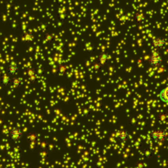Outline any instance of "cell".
I'll return each instance as SVG.
<instances>
[{
    "label": "cell",
    "instance_id": "1",
    "mask_svg": "<svg viewBox=\"0 0 168 168\" xmlns=\"http://www.w3.org/2000/svg\"><path fill=\"white\" fill-rule=\"evenodd\" d=\"M167 132L164 130H152L149 134V137L153 142L157 144H163L167 140Z\"/></svg>",
    "mask_w": 168,
    "mask_h": 168
},
{
    "label": "cell",
    "instance_id": "2",
    "mask_svg": "<svg viewBox=\"0 0 168 168\" xmlns=\"http://www.w3.org/2000/svg\"><path fill=\"white\" fill-rule=\"evenodd\" d=\"M148 62L153 67H157V66H159L162 65V57L160 56V53L158 50H156V49L152 50Z\"/></svg>",
    "mask_w": 168,
    "mask_h": 168
},
{
    "label": "cell",
    "instance_id": "3",
    "mask_svg": "<svg viewBox=\"0 0 168 168\" xmlns=\"http://www.w3.org/2000/svg\"><path fill=\"white\" fill-rule=\"evenodd\" d=\"M151 43L153 47L156 50H158V49H162L167 47V41L163 37H154L152 39Z\"/></svg>",
    "mask_w": 168,
    "mask_h": 168
},
{
    "label": "cell",
    "instance_id": "4",
    "mask_svg": "<svg viewBox=\"0 0 168 168\" xmlns=\"http://www.w3.org/2000/svg\"><path fill=\"white\" fill-rule=\"evenodd\" d=\"M9 136L11 139L14 141V142H17L19 141L23 136V131L21 128H19L18 126H14L12 128L10 134H9Z\"/></svg>",
    "mask_w": 168,
    "mask_h": 168
},
{
    "label": "cell",
    "instance_id": "5",
    "mask_svg": "<svg viewBox=\"0 0 168 168\" xmlns=\"http://www.w3.org/2000/svg\"><path fill=\"white\" fill-rule=\"evenodd\" d=\"M21 70L20 65L17 62H11L7 67V75L9 76H16Z\"/></svg>",
    "mask_w": 168,
    "mask_h": 168
},
{
    "label": "cell",
    "instance_id": "6",
    "mask_svg": "<svg viewBox=\"0 0 168 168\" xmlns=\"http://www.w3.org/2000/svg\"><path fill=\"white\" fill-rule=\"evenodd\" d=\"M111 56L109 55L108 52H102L101 53H99V56L97 57V64L99 65V66H103L108 63V62L110 60Z\"/></svg>",
    "mask_w": 168,
    "mask_h": 168
},
{
    "label": "cell",
    "instance_id": "7",
    "mask_svg": "<svg viewBox=\"0 0 168 168\" xmlns=\"http://www.w3.org/2000/svg\"><path fill=\"white\" fill-rule=\"evenodd\" d=\"M130 134V133L125 130H121L120 131H118L116 134V139L121 143H126L129 140Z\"/></svg>",
    "mask_w": 168,
    "mask_h": 168
},
{
    "label": "cell",
    "instance_id": "8",
    "mask_svg": "<svg viewBox=\"0 0 168 168\" xmlns=\"http://www.w3.org/2000/svg\"><path fill=\"white\" fill-rule=\"evenodd\" d=\"M167 90H168V86L166 85L164 87L162 90L160 91L159 94H158V98H159L160 101L162 102L163 104H167L168 103V95H167Z\"/></svg>",
    "mask_w": 168,
    "mask_h": 168
},
{
    "label": "cell",
    "instance_id": "9",
    "mask_svg": "<svg viewBox=\"0 0 168 168\" xmlns=\"http://www.w3.org/2000/svg\"><path fill=\"white\" fill-rule=\"evenodd\" d=\"M22 83H23V79L22 77H13L11 79V84L13 87L15 88H19L22 85Z\"/></svg>",
    "mask_w": 168,
    "mask_h": 168
},
{
    "label": "cell",
    "instance_id": "10",
    "mask_svg": "<svg viewBox=\"0 0 168 168\" xmlns=\"http://www.w3.org/2000/svg\"><path fill=\"white\" fill-rule=\"evenodd\" d=\"M11 76H9L8 75H4L3 77L1 78V83L4 86H8V85L11 84Z\"/></svg>",
    "mask_w": 168,
    "mask_h": 168
},
{
    "label": "cell",
    "instance_id": "11",
    "mask_svg": "<svg viewBox=\"0 0 168 168\" xmlns=\"http://www.w3.org/2000/svg\"><path fill=\"white\" fill-rule=\"evenodd\" d=\"M136 21L138 22H141L144 20V15H143L142 13H138L137 15H136Z\"/></svg>",
    "mask_w": 168,
    "mask_h": 168
},
{
    "label": "cell",
    "instance_id": "12",
    "mask_svg": "<svg viewBox=\"0 0 168 168\" xmlns=\"http://www.w3.org/2000/svg\"><path fill=\"white\" fill-rule=\"evenodd\" d=\"M133 1H136V0H133Z\"/></svg>",
    "mask_w": 168,
    "mask_h": 168
}]
</instances>
